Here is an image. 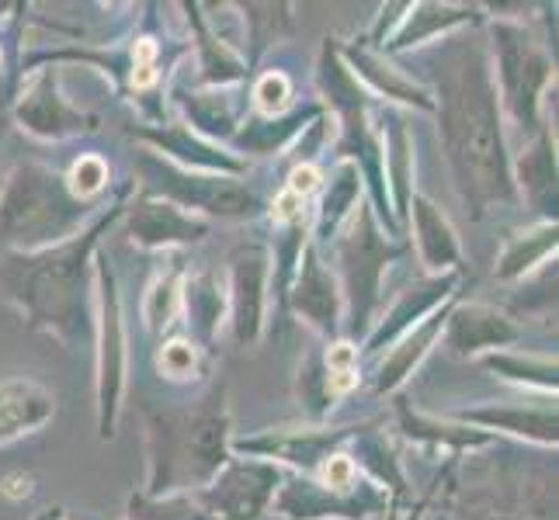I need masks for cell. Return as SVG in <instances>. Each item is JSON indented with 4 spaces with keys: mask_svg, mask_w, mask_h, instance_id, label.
<instances>
[{
    "mask_svg": "<svg viewBox=\"0 0 559 520\" xmlns=\"http://www.w3.org/2000/svg\"><path fill=\"white\" fill-rule=\"evenodd\" d=\"M479 28L441 38L431 46L428 60L431 114L438 122L441 153H445L455 195L473 222L493 208L522 205L511 170L508 125L490 73L487 35Z\"/></svg>",
    "mask_w": 559,
    "mask_h": 520,
    "instance_id": "obj_1",
    "label": "cell"
},
{
    "mask_svg": "<svg viewBox=\"0 0 559 520\" xmlns=\"http://www.w3.org/2000/svg\"><path fill=\"white\" fill-rule=\"evenodd\" d=\"M132 188L136 181L122 184L111 205H105L73 240L32 250V254H17V250L0 254V295L14 305L32 330L56 337L63 347L94 340V254H98L102 237L126 216V198Z\"/></svg>",
    "mask_w": 559,
    "mask_h": 520,
    "instance_id": "obj_2",
    "label": "cell"
},
{
    "mask_svg": "<svg viewBox=\"0 0 559 520\" xmlns=\"http://www.w3.org/2000/svg\"><path fill=\"white\" fill-rule=\"evenodd\" d=\"M146 445V496L199 493L219 475L229 451L226 385H212L205 396L185 407H157L143 413Z\"/></svg>",
    "mask_w": 559,
    "mask_h": 520,
    "instance_id": "obj_3",
    "label": "cell"
},
{
    "mask_svg": "<svg viewBox=\"0 0 559 520\" xmlns=\"http://www.w3.org/2000/svg\"><path fill=\"white\" fill-rule=\"evenodd\" d=\"M105 205L76 202L60 170L46 164H17L0 188V246L32 254L73 240Z\"/></svg>",
    "mask_w": 559,
    "mask_h": 520,
    "instance_id": "obj_4",
    "label": "cell"
},
{
    "mask_svg": "<svg viewBox=\"0 0 559 520\" xmlns=\"http://www.w3.org/2000/svg\"><path fill=\"white\" fill-rule=\"evenodd\" d=\"M487 52L497 87L504 125L518 129L525 140H535L543 129V108L549 90H556V60L538 35L522 17H487Z\"/></svg>",
    "mask_w": 559,
    "mask_h": 520,
    "instance_id": "obj_5",
    "label": "cell"
},
{
    "mask_svg": "<svg viewBox=\"0 0 559 520\" xmlns=\"http://www.w3.org/2000/svg\"><path fill=\"white\" fill-rule=\"evenodd\" d=\"M407 254V243L393 240L385 229L376 222L372 205L365 198L352 219L341 226V233L334 237V257H337V288L344 302V326L352 343L365 340L376 323V310L382 302V278L390 271V264H396Z\"/></svg>",
    "mask_w": 559,
    "mask_h": 520,
    "instance_id": "obj_6",
    "label": "cell"
},
{
    "mask_svg": "<svg viewBox=\"0 0 559 520\" xmlns=\"http://www.w3.org/2000/svg\"><path fill=\"white\" fill-rule=\"evenodd\" d=\"M140 191L150 198H164L205 222H250L264 216V202L243 178H223V173L185 170L164 160L160 153H136Z\"/></svg>",
    "mask_w": 559,
    "mask_h": 520,
    "instance_id": "obj_7",
    "label": "cell"
},
{
    "mask_svg": "<svg viewBox=\"0 0 559 520\" xmlns=\"http://www.w3.org/2000/svg\"><path fill=\"white\" fill-rule=\"evenodd\" d=\"M94 361H98V437L111 440L119 431L126 375H129V340H126V316L122 295L115 281L111 261L94 254Z\"/></svg>",
    "mask_w": 559,
    "mask_h": 520,
    "instance_id": "obj_8",
    "label": "cell"
},
{
    "mask_svg": "<svg viewBox=\"0 0 559 520\" xmlns=\"http://www.w3.org/2000/svg\"><path fill=\"white\" fill-rule=\"evenodd\" d=\"M11 114L22 132L43 140V143H67V140H81L94 136L102 129L98 114H91L84 108H76L67 90H63V76L56 66L46 70H32V76L22 84V90L14 94Z\"/></svg>",
    "mask_w": 559,
    "mask_h": 520,
    "instance_id": "obj_9",
    "label": "cell"
},
{
    "mask_svg": "<svg viewBox=\"0 0 559 520\" xmlns=\"http://www.w3.org/2000/svg\"><path fill=\"white\" fill-rule=\"evenodd\" d=\"M285 472L261 458H229L219 475L191 493L212 520H258L282 486Z\"/></svg>",
    "mask_w": 559,
    "mask_h": 520,
    "instance_id": "obj_10",
    "label": "cell"
},
{
    "mask_svg": "<svg viewBox=\"0 0 559 520\" xmlns=\"http://www.w3.org/2000/svg\"><path fill=\"white\" fill-rule=\"evenodd\" d=\"M267 281H272V254L267 243H247L229 261L226 281V323L240 347H254L264 337Z\"/></svg>",
    "mask_w": 559,
    "mask_h": 520,
    "instance_id": "obj_11",
    "label": "cell"
},
{
    "mask_svg": "<svg viewBox=\"0 0 559 520\" xmlns=\"http://www.w3.org/2000/svg\"><path fill=\"white\" fill-rule=\"evenodd\" d=\"M361 423L352 427H296V431H264L258 437L229 440V451H240L247 458L272 461V465H288L296 475H317L326 458L344 451V445L358 434Z\"/></svg>",
    "mask_w": 559,
    "mask_h": 520,
    "instance_id": "obj_12",
    "label": "cell"
},
{
    "mask_svg": "<svg viewBox=\"0 0 559 520\" xmlns=\"http://www.w3.org/2000/svg\"><path fill=\"white\" fill-rule=\"evenodd\" d=\"M272 507L288 520H365L390 507V496L376 489L369 479L355 493H331L310 475H293L282 479Z\"/></svg>",
    "mask_w": 559,
    "mask_h": 520,
    "instance_id": "obj_13",
    "label": "cell"
},
{
    "mask_svg": "<svg viewBox=\"0 0 559 520\" xmlns=\"http://www.w3.org/2000/svg\"><path fill=\"white\" fill-rule=\"evenodd\" d=\"M285 310L296 313L313 334H320L326 343L341 337L344 326V302H341V288L331 267L323 264V254L313 246L302 250V261L296 267V278L285 292Z\"/></svg>",
    "mask_w": 559,
    "mask_h": 520,
    "instance_id": "obj_14",
    "label": "cell"
},
{
    "mask_svg": "<svg viewBox=\"0 0 559 520\" xmlns=\"http://www.w3.org/2000/svg\"><path fill=\"white\" fill-rule=\"evenodd\" d=\"M522 334L525 330L514 323L511 313H500L484 302H459V299L445 319V330H441L449 354L459 361H479L484 354L508 351L511 343L522 340Z\"/></svg>",
    "mask_w": 559,
    "mask_h": 520,
    "instance_id": "obj_15",
    "label": "cell"
},
{
    "mask_svg": "<svg viewBox=\"0 0 559 520\" xmlns=\"http://www.w3.org/2000/svg\"><path fill=\"white\" fill-rule=\"evenodd\" d=\"M129 132L140 143H146V149L160 153L164 160L178 164L185 170L223 173V178H243L247 173V160H240L234 149L202 140L199 132H191L181 119L160 122V125H132Z\"/></svg>",
    "mask_w": 559,
    "mask_h": 520,
    "instance_id": "obj_16",
    "label": "cell"
},
{
    "mask_svg": "<svg viewBox=\"0 0 559 520\" xmlns=\"http://www.w3.org/2000/svg\"><path fill=\"white\" fill-rule=\"evenodd\" d=\"M212 222L191 216V211L170 205L164 198H150L140 191V198L126 205V237L140 250H181L191 243H202L209 237Z\"/></svg>",
    "mask_w": 559,
    "mask_h": 520,
    "instance_id": "obj_17",
    "label": "cell"
},
{
    "mask_svg": "<svg viewBox=\"0 0 559 520\" xmlns=\"http://www.w3.org/2000/svg\"><path fill=\"white\" fill-rule=\"evenodd\" d=\"M341 60L355 73V81L372 94V98H382L385 105H403V108H414L420 114H431L435 101H431V90L428 84L414 81V73H407L403 66H396L390 56H382L379 49H372L369 43H348L341 46Z\"/></svg>",
    "mask_w": 559,
    "mask_h": 520,
    "instance_id": "obj_18",
    "label": "cell"
},
{
    "mask_svg": "<svg viewBox=\"0 0 559 520\" xmlns=\"http://www.w3.org/2000/svg\"><path fill=\"white\" fill-rule=\"evenodd\" d=\"M484 22H487V14L476 4H431V0L403 4L400 22L393 25L390 35H385L379 52L393 60V56H400V52L435 46V43H441V38H449L462 28H479Z\"/></svg>",
    "mask_w": 559,
    "mask_h": 520,
    "instance_id": "obj_19",
    "label": "cell"
},
{
    "mask_svg": "<svg viewBox=\"0 0 559 520\" xmlns=\"http://www.w3.org/2000/svg\"><path fill=\"white\" fill-rule=\"evenodd\" d=\"M459 278L462 275H428V278L414 281L411 288H403V292H396V302L390 305V313H385L382 319H376L369 337L361 340V351L376 354V351H382V347H393L403 334L414 330L420 319H428L435 310H441L449 299L459 295L455 292Z\"/></svg>",
    "mask_w": 559,
    "mask_h": 520,
    "instance_id": "obj_20",
    "label": "cell"
},
{
    "mask_svg": "<svg viewBox=\"0 0 559 520\" xmlns=\"http://www.w3.org/2000/svg\"><path fill=\"white\" fill-rule=\"evenodd\" d=\"M455 423H466V427L487 431V434H511L522 437L528 445L538 448H556V402H543V407H522V402H487V407H469V410H455Z\"/></svg>",
    "mask_w": 559,
    "mask_h": 520,
    "instance_id": "obj_21",
    "label": "cell"
},
{
    "mask_svg": "<svg viewBox=\"0 0 559 520\" xmlns=\"http://www.w3.org/2000/svg\"><path fill=\"white\" fill-rule=\"evenodd\" d=\"M407 226L417 246V257L428 275H462V246L459 237L449 222V216L441 211L424 191H414V198L407 205Z\"/></svg>",
    "mask_w": 559,
    "mask_h": 520,
    "instance_id": "obj_22",
    "label": "cell"
},
{
    "mask_svg": "<svg viewBox=\"0 0 559 520\" xmlns=\"http://www.w3.org/2000/svg\"><path fill=\"white\" fill-rule=\"evenodd\" d=\"M323 114L320 101L310 105H296L293 111L275 114V119H261V114H247L243 125L237 129V136L229 140L234 153L240 160L247 157H282L285 149H293L299 136L310 129Z\"/></svg>",
    "mask_w": 559,
    "mask_h": 520,
    "instance_id": "obj_23",
    "label": "cell"
},
{
    "mask_svg": "<svg viewBox=\"0 0 559 520\" xmlns=\"http://www.w3.org/2000/svg\"><path fill=\"white\" fill-rule=\"evenodd\" d=\"M188 11L191 22V46H195L199 56V90H223V87H240L243 76L250 73L247 60L237 52V46L229 38L219 35V28H212L202 14V4H181Z\"/></svg>",
    "mask_w": 559,
    "mask_h": 520,
    "instance_id": "obj_24",
    "label": "cell"
},
{
    "mask_svg": "<svg viewBox=\"0 0 559 520\" xmlns=\"http://www.w3.org/2000/svg\"><path fill=\"white\" fill-rule=\"evenodd\" d=\"M455 299H459V295H455ZM455 299H449L445 305H441V310H435L428 319H420V323L414 326V330L403 334V337L396 340L393 351L379 361V368H376V375H372V385H376V392H379V396H396V392L403 389V382H407V378L420 368V361L431 354V347L438 343L441 330H445V319H449V313H452Z\"/></svg>",
    "mask_w": 559,
    "mask_h": 520,
    "instance_id": "obj_25",
    "label": "cell"
},
{
    "mask_svg": "<svg viewBox=\"0 0 559 520\" xmlns=\"http://www.w3.org/2000/svg\"><path fill=\"white\" fill-rule=\"evenodd\" d=\"M234 87L223 90H185L178 105L185 111V125L191 132H199L202 140L216 143V146H229V140L237 136V129L243 125V119L250 114V98H243V90L237 98H229Z\"/></svg>",
    "mask_w": 559,
    "mask_h": 520,
    "instance_id": "obj_26",
    "label": "cell"
},
{
    "mask_svg": "<svg viewBox=\"0 0 559 520\" xmlns=\"http://www.w3.org/2000/svg\"><path fill=\"white\" fill-rule=\"evenodd\" d=\"M511 170L522 205L528 202L543 219H556V136L549 125L528 140L522 157H511Z\"/></svg>",
    "mask_w": 559,
    "mask_h": 520,
    "instance_id": "obj_27",
    "label": "cell"
},
{
    "mask_svg": "<svg viewBox=\"0 0 559 520\" xmlns=\"http://www.w3.org/2000/svg\"><path fill=\"white\" fill-rule=\"evenodd\" d=\"M56 416V396L32 378L0 382V445L43 431Z\"/></svg>",
    "mask_w": 559,
    "mask_h": 520,
    "instance_id": "obj_28",
    "label": "cell"
},
{
    "mask_svg": "<svg viewBox=\"0 0 559 520\" xmlns=\"http://www.w3.org/2000/svg\"><path fill=\"white\" fill-rule=\"evenodd\" d=\"M181 313L188 316V337L202 351L216 343L226 323V285L216 271H185L181 281Z\"/></svg>",
    "mask_w": 559,
    "mask_h": 520,
    "instance_id": "obj_29",
    "label": "cell"
},
{
    "mask_svg": "<svg viewBox=\"0 0 559 520\" xmlns=\"http://www.w3.org/2000/svg\"><path fill=\"white\" fill-rule=\"evenodd\" d=\"M396 431L407 440H414V445L445 448L449 455L479 451V448H490L497 440L493 434L466 427V423H455V420L449 423V420H438V416H424V413L407 407V399H396Z\"/></svg>",
    "mask_w": 559,
    "mask_h": 520,
    "instance_id": "obj_30",
    "label": "cell"
},
{
    "mask_svg": "<svg viewBox=\"0 0 559 520\" xmlns=\"http://www.w3.org/2000/svg\"><path fill=\"white\" fill-rule=\"evenodd\" d=\"M361 202H365V184H361L358 167L337 160V167L331 173V184L323 188L320 205L313 208V226H310L313 246L320 250L323 243H334V237L341 233V226L352 219V211Z\"/></svg>",
    "mask_w": 559,
    "mask_h": 520,
    "instance_id": "obj_31",
    "label": "cell"
},
{
    "mask_svg": "<svg viewBox=\"0 0 559 520\" xmlns=\"http://www.w3.org/2000/svg\"><path fill=\"white\" fill-rule=\"evenodd\" d=\"M556 246H559V222L556 219H538L532 229L518 233L504 243L500 257L493 264V278L497 281H525L535 275L538 267H546L556 261Z\"/></svg>",
    "mask_w": 559,
    "mask_h": 520,
    "instance_id": "obj_32",
    "label": "cell"
},
{
    "mask_svg": "<svg viewBox=\"0 0 559 520\" xmlns=\"http://www.w3.org/2000/svg\"><path fill=\"white\" fill-rule=\"evenodd\" d=\"M181 281H185V267L175 257L167 271H160L146 288L140 316H143V326L153 340H160L170 326H175V319L181 316Z\"/></svg>",
    "mask_w": 559,
    "mask_h": 520,
    "instance_id": "obj_33",
    "label": "cell"
},
{
    "mask_svg": "<svg viewBox=\"0 0 559 520\" xmlns=\"http://www.w3.org/2000/svg\"><path fill=\"white\" fill-rule=\"evenodd\" d=\"M487 372H493L497 378L514 382V385H528V389H538L546 396H556V358H538V354H514V351H493L479 358Z\"/></svg>",
    "mask_w": 559,
    "mask_h": 520,
    "instance_id": "obj_34",
    "label": "cell"
},
{
    "mask_svg": "<svg viewBox=\"0 0 559 520\" xmlns=\"http://www.w3.org/2000/svg\"><path fill=\"white\" fill-rule=\"evenodd\" d=\"M240 11H243L247 43H250L247 66H254L267 49L282 43V38L296 35L293 4H243Z\"/></svg>",
    "mask_w": 559,
    "mask_h": 520,
    "instance_id": "obj_35",
    "label": "cell"
},
{
    "mask_svg": "<svg viewBox=\"0 0 559 520\" xmlns=\"http://www.w3.org/2000/svg\"><path fill=\"white\" fill-rule=\"evenodd\" d=\"M122 520H212L191 493L178 496H146L132 493Z\"/></svg>",
    "mask_w": 559,
    "mask_h": 520,
    "instance_id": "obj_36",
    "label": "cell"
},
{
    "mask_svg": "<svg viewBox=\"0 0 559 520\" xmlns=\"http://www.w3.org/2000/svg\"><path fill=\"white\" fill-rule=\"evenodd\" d=\"M67 181V191L84 205H102L105 202V191L111 184V167L102 153H81L70 170L63 173Z\"/></svg>",
    "mask_w": 559,
    "mask_h": 520,
    "instance_id": "obj_37",
    "label": "cell"
},
{
    "mask_svg": "<svg viewBox=\"0 0 559 520\" xmlns=\"http://www.w3.org/2000/svg\"><path fill=\"white\" fill-rule=\"evenodd\" d=\"M247 98H250V108H254L250 114L275 119V114H285L296 108V84L285 70H267L258 76L254 87L247 90Z\"/></svg>",
    "mask_w": 559,
    "mask_h": 520,
    "instance_id": "obj_38",
    "label": "cell"
},
{
    "mask_svg": "<svg viewBox=\"0 0 559 520\" xmlns=\"http://www.w3.org/2000/svg\"><path fill=\"white\" fill-rule=\"evenodd\" d=\"M202 347L191 337H170L157 351V372L167 382H191L202 372Z\"/></svg>",
    "mask_w": 559,
    "mask_h": 520,
    "instance_id": "obj_39",
    "label": "cell"
},
{
    "mask_svg": "<svg viewBox=\"0 0 559 520\" xmlns=\"http://www.w3.org/2000/svg\"><path fill=\"white\" fill-rule=\"evenodd\" d=\"M320 188H323V173H320L317 164H293V170H288V181H285V191H293V195L310 202Z\"/></svg>",
    "mask_w": 559,
    "mask_h": 520,
    "instance_id": "obj_40",
    "label": "cell"
},
{
    "mask_svg": "<svg viewBox=\"0 0 559 520\" xmlns=\"http://www.w3.org/2000/svg\"><path fill=\"white\" fill-rule=\"evenodd\" d=\"M32 483H35V479L28 472H14V475H4L0 493L11 496V499H22V496H32Z\"/></svg>",
    "mask_w": 559,
    "mask_h": 520,
    "instance_id": "obj_41",
    "label": "cell"
},
{
    "mask_svg": "<svg viewBox=\"0 0 559 520\" xmlns=\"http://www.w3.org/2000/svg\"><path fill=\"white\" fill-rule=\"evenodd\" d=\"M32 520H70L63 507H46V510H38Z\"/></svg>",
    "mask_w": 559,
    "mask_h": 520,
    "instance_id": "obj_42",
    "label": "cell"
},
{
    "mask_svg": "<svg viewBox=\"0 0 559 520\" xmlns=\"http://www.w3.org/2000/svg\"><path fill=\"white\" fill-rule=\"evenodd\" d=\"M0 70H4V49H0Z\"/></svg>",
    "mask_w": 559,
    "mask_h": 520,
    "instance_id": "obj_43",
    "label": "cell"
},
{
    "mask_svg": "<svg viewBox=\"0 0 559 520\" xmlns=\"http://www.w3.org/2000/svg\"><path fill=\"white\" fill-rule=\"evenodd\" d=\"M0 11H8V4H0Z\"/></svg>",
    "mask_w": 559,
    "mask_h": 520,
    "instance_id": "obj_44",
    "label": "cell"
},
{
    "mask_svg": "<svg viewBox=\"0 0 559 520\" xmlns=\"http://www.w3.org/2000/svg\"><path fill=\"white\" fill-rule=\"evenodd\" d=\"M0 188H4V178H0Z\"/></svg>",
    "mask_w": 559,
    "mask_h": 520,
    "instance_id": "obj_45",
    "label": "cell"
},
{
    "mask_svg": "<svg viewBox=\"0 0 559 520\" xmlns=\"http://www.w3.org/2000/svg\"><path fill=\"white\" fill-rule=\"evenodd\" d=\"M411 520H417V517H411Z\"/></svg>",
    "mask_w": 559,
    "mask_h": 520,
    "instance_id": "obj_46",
    "label": "cell"
}]
</instances>
